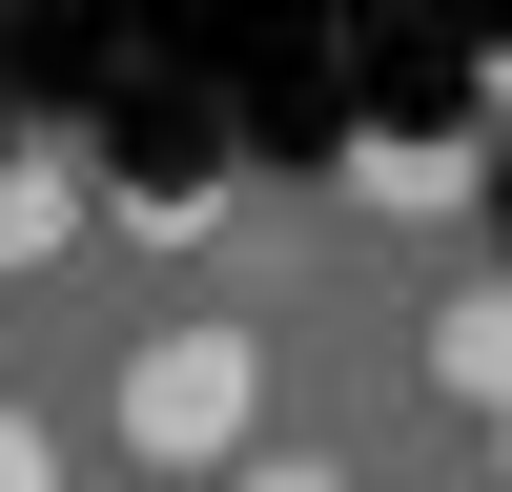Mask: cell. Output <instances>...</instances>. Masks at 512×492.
<instances>
[{"label": "cell", "instance_id": "obj_5", "mask_svg": "<svg viewBox=\"0 0 512 492\" xmlns=\"http://www.w3.org/2000/svg\"><path fill=\"white\" fill-rule=\"evenodd\" d=\"M0 492H62V431L41 410H0Z\"/></svg>", "mask_w": 512, "mask_h": 492}, {"label": "cell", "instance_id": "obj_3", "mask_svg": "<svg viewBox=\"0 0 512 492\" xmlns=\"http://www.w3.org/2000/svg\"><path fill=\"white\" fill-rule=\"evenodd\" d=\"M62 226H82V205H62V164H0V267H41Z\"/></svg>", "mask_w": 512, "mask_h": 492}, {"label": "cell", "instance_id": "obj_2", "mask_svg": "<svg viewBox=\"0 0 512 492\" xmlns=\"http://www.w3.org/2000/svg\"><path fill=\"white\" fill-rule=\"evenodd\" d=\"M431 390L472 410V431L512 410V287H451V308H431Z\"/></svg>", "mask_w": 512, "mask_h": 492}, {"label": "cell", "instance_id": "obj_4", "mask_svg": "<svg viewBox=\"0 0 512 492\" xmlns=\"http://www.w3.org/2000/svg\"><path fill=\"white\" fill-rule=\"evenodd\" d=\"M226 492H349V451H226Z\"/></svg>", "mask_w": 512, "mask_h": 492}, {"label": "cell", "instance_id": "obj_6", "mask_svg": "<svg viewBox=\"0 0 512 492\" xmlns=\"http://www.w3.org/2000/svg\"><path fill=\"white\" fill-rule=\"evenodd\" d=\"M492 492H512V410H492Z\"/></svg>", "mask_w": 512, "mask_h": 492}, {"label": "cell", "instance_id": "obj_1", "mask_svg": "<svg viewBox=\"0 0 512 492\" xmlns=\"http://www.w3.org/2000/svg\"><path fill=\"white\" fill-rule=\"evenodd\" d=\"M267 431V328H144L123 349V451L144 472H226Z\"/></svg>", "mask_w": 512, "mask_h": 492}]
</instances>
